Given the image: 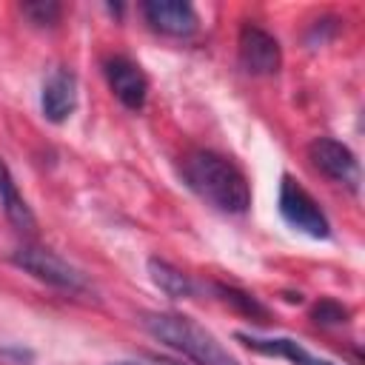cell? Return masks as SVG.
Returning a JSON list of instances; mask_svg holds the SVG:
<instances>
[{"instance_id":"obj_1","label":"cell","mask_w":365,"mask_h":365,"mask_svg":"<svg viewBox=\"0 0 365 365\" xmlns=\"http://www.w3.org/2000/svg\"><path fill=\"white\" fill-rule=\"evenodd\" d=\"M182 180L202 202L222 214H245L251 205V185L245 174L217 151L197 148L185 154Z\"/></svg>"},{"instance_id":"obj_2","label":"cell","mask_w":365,"mask_h":365,"mask_svg":"<svg viewBox=\"0 0 365 365\" xmlns=\"http://www.w3.org/2000/svg\"><path fill=\"white\" fill-rule=\"evenodd\" d=\"M143 328L163 345L180 351L197 365H240L234 354L197 319L174 311H148L143 314Z\"/></svg>"},{"instance_id":"obj_3","label":"cell","mask_w":365,"mask_h":365,"mask_svg":"<svg viewBox=\"0 0 365 365\" xmlns=\"http://www.w3.org/2000/svg\"><path fill=\"white\" fill-rule=\"evenodd\" d=\"M11 262L17 268H23L26 274H31L34 279L51 285V288H60V291H68V294H80V291H88V279L83 271H77L71 262H66L60 254L48 251V248H40V245H23L11 254Z\"/></svg>"},{"instance_id":"obj_4","label":"cell","mask_w":365,"mask_h":365,"mask_svg":"<svg viewBox=\"0 0 365 365\" xmlns=\"http://www.w3.org/2000/svg\"><path fill=\"white\" fill-rule=\"evenodd\" d=\"M279 214L291 228H297L314 240L331 237V222H328L325 211L319 208V202L288 174L279 182Z\"/></svg>"},{"instance_id":"obj_5","label":"cell","mask_w":365,"mask_h":365,"mask_svg":"<svg viewBox=\"0 0 365 365\" xmlns=\"http://www.w3.org/2000/svg\"><path fill=\"white\" fill-rule=\"evenodd\" d=\"M237 51H240L242 68L248 74H257V77L277 74L282 66V48L277 43V37L271 31H265L262 26H254V23H245L240 29Z\"/></svg>"},{"instance_id":"obj_6","label":"cell","mask_w":365,"mask_h":365,"mask_svg":"<svg viewBox=\"0 0 365 365\" xmlns=\"http://www.w3.org/2000/svg\"><path fill=\"white\" fill-rule=\"evenodd\" d=\"M308 157L314 163V168L319 174H325L328 180L339 182V185H348L351 191H356L359 185V163L354 157V151L334 140V137H317L311 145H308Z\"/></svg>"},{"instance_id":"obj_7","label":"cell","mask_w":365,"mask_h":365,"mask_svg":"<svg viewBox=\"0 0 365 365\" xmlns=\"http://www.w3.org/2000/svg\"><path fill=\"white\" fill-rule=\"evenodd\" d=\"M103 71H106V80H108V88L111 94L131 111H140L145 106V97H148V77L143 74V68L128 60V57H108L103 63Z\"/></svg>"},{"instance_id":"obj_8","label":"cell","mask_w":365,"mask_h":365,"mask_svg":"<svg viewBox=\"0 0 365 365\" xmlns=\"http://www.w3.org/2000/svg\"><path fill=\"white\" fill-rule=\"evenodd\" d=\"M145 23L165 37H191L200 29V17L191 3L182 0H148L143 3Z\"/></svg>"},{"instance_id":"obj_9","label":"cell","mask_w":365,"mask_h":365,"mask_svg":"<svg viewBox=\"0 0 365 365\" xmlns=\"http://www.w3.org/2000/svg\"><path fill=\"white\" fill-rule=\"evenodd\" d=\"M237 342H242L248 351L254 354H265V356H279V359H288L291 365H336L325 356H317L311 354L302 342L291 339V336H257V334H245V331H237Z\"/></svg>"},{"instance_id":"obj_10","label":"cell","mask_w":365,"mask_h":365,"mask_svg":"<svg viewBox=\"0 0 365 365\" xmlns=\"http://www.w3.org/2000/svg\"><path fill=\"white\" fill-rule=\"evenodd\" d=\"M40 108L48 123H63L71 117V111L77 108V80L71 71L60 68L48 74V80L43 83V94H40Z\"/></svg>"},{"instance_id":"obj_11","label":"cell","mask_w":365,"mask_h":365,"mask_svg":"<svg viewBox=\"0 0 365 365\" xmlns=\"http://www.w3.org/2000/svg\"><path fill=\"white\" fill-rule=\"evenodd\" d=\"M0 205H3V214L6 220L17 228V231H34L37 228V220H34V211L29 208V202L23 200L9 165L0 160Z\"/></svg>"},{"instance_id":"obj_12","label":"cell","mask_w":365,"mask_h":365,"mask_svg":"<svg viewBox=\"0 0 365 365\" xmlns=\"http://www.w3.org/2000/svg\"><path fill=\"white\" fill-rule=\"evenodd\" d=\"M148 274H151L154 285H157L163 294H168L171 299H182V297H191V294H194V282L188 279V274H182L180 268H174V265L165 262V259L151 257V259H148Z\"/></svg>"},{"instance_id":"obj_13","label":"cell","mask_w":365,"mask_h":365,"mask_svg":"<svg viewBox=\"0 0 365 365\" xmlns=\"http://www.w3.org/2000/svg\"><path fill=\"white\" fill-rule=\"evenodd\" d=\"M217 294H220L228 305H234L240 314H245V317H251V319H259V322H268V308H265L254 294H245V291L228 288V285H217Z\"/></svg>"},{"instance_id":"obj_14","label":"cell","mask_w":365,"mask_h":365,"mask_svg":"<svg viewBox=\"0 0 365 365\" xmlns=\"http://www.w3.org/2000/svg\"><path fill=\"white\" fill-rule=\"evenodd\" d=\"M348 317H351V311L336 299H319L311 311V319L317 325H342V322H348Z\"/></svg>"},{"instance_id":"obj_15","label":"cell","mask_w":365,"mask_h":365,"mask_svg":"<svg viewBox=\"0 0 365 365\" xmlns=\"http://www.w3.org/2000/svg\"><path fill=\"white\" fill-rule=\"evenodd\" d=\"M23 14L34 23V26H54L63 14L60 3L51 0H34V3H23Z\"/></svg>"},{"instance_id":"obj_16","label":"cell","mask_w":365,"mask_h":365,"mask_svg":"<svg viewBox=\"0 0 365 365\" xmlns=\"http://www.w3.org/2000/svg\"><path fill=\"white\" fill-rule=\"evenodd\" d=\"M114 365H177L171 359H148V362H114Z\"/></svg>"}]
</instances>
